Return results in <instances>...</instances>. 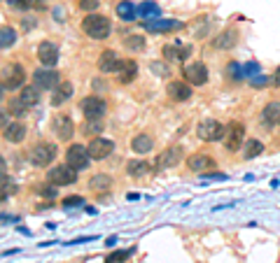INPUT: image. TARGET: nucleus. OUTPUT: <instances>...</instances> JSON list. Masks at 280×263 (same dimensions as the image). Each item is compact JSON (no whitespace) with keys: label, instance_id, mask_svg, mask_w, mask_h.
<instances>
[{"label":"nucleus","instance_id":"7","mask_svg":"<svg viewBox=\"0 0 280 263\" xmlns=\"http://www.w3.org/2000/svg\"><path fill=\"white\" fill-rule=\"evenodd\" d=\"M182 75H185V82H189L192 86H203V84L208 82V68H206V63H201V61L187 63Z\"/></svg>","mask_w":280,"mask_h":263},{"label":"nucleus","instance_id":"11","mask_svg":"<svg viewBox=\"0 0 280 263\" xmlns=\"http://www.w3.org/2000/svg\"><path fill=\"white\" fill-rule=\"evenodd\" d=\"M112 149H115V142L108 140V137H93L91 142L87 144V152H89V156H91L93 161L108 159V156L112 154Z\"/></svg>","mask_w":280,"mask_h":263},{"label":"nucleus","instance_id":"29","mask_svg":"<svg viewBox=\"0 0 280 263\" xmlns=\"http://www.w3.org/2000/svg\"><path fill=\"white\" fill-rule=\"evenodd\" d=\"M262 119H264V124H278V119H280V103H269L266 107H264V112H262Z\"/></svg>","mask_w":280,"mask_h":263},{"label":"nucleus","instance_id":"5","mask_svg":"<svg viewBox=\"0 0 280 263\" xmlns=\"http://www.w3.org/2000/svg\"><path fill=\"white\" fill-rule=\"evenodd\" d=\"M47 180H49V184H54V187H66V184H75L77 182V170L70 168L68 163L63 165H54V168L47 172Z\"/></svg>","mask_w":280,"mask_h":263},{"label":"nucleus","instance_id":"14","mask_svg":"<svg viewBox=\"0 0 280 263\" xmlns=\"http://www.w3.org/2000/svg\"><path fill=\"white\" fill-rule=\"evenodd\" d=\"M59 47H56L54 42H40L38 44V59H40V63L42 66H47V68H54L56 63H59Z\"/></svg>","mask_w":280,"mask_h":263},{"label":"nucleus","instance_id":"28","mask_svg":"<svg viewBox=\"0 0 280 263\" xmlns=\"http://www.w3.org/2000/svg\"><path fill=\"white\" fill-rule=\"evenodd\" d=\"M89 187H91L93 191H108V189L112 187V177L98 172V175H93L91 180H89Z\"/></svg>","mask_w":280,"mask_h":263},{"label":"nucleus","instance_id":"44","mask_svg":"<svg viewBox=\"0 0 280 263\" xmlns=\"http://www.w3.org/2000/svg\"><path fill=\"white\" fill-rule=\"evenodd\" d=\"M5 177H7V163H5V159L0 156V182H5Z\"/></svg>","mask_w":280,"mask_h":263},{"label":"nucleus","instance_id":"46","mask_svg":"<svg viewBox=\"0 0 280 263\" xmlns=\"http://www.w3.org/2000/svg\"><path fill=\"white\" fill-rule=\"evenodd\" d=\"M149 68H152L154 72H161V75H166V66H159V63H152Z\"/></svg>","mask_w":280,"mask_h":263},{"label":"nucleus","instance_id":"48","mask_svg":"<svg viewBox=\"0 0 280 263\" xmlns=\"http://www.w3.org/2000/svg\"><path fill=\"white\" fill-rule=\"evenodd\" d=\"M5 91H7V89H5V84H3V82H0V100H3V98H5Z\"/></svg>","mask_w":280,"mask_h":263},{"label":"nucleus","instance_id":"32","mask_svg":"<svg viewBox=\"0 0 280 263\" xmlns=\"http://www.w3.org/2000/svg\"><path fill=\"white\" fill-rule=\"evenodd\" d=\"M7 112H10L12 116H17V119H21V116L28 112V105L23 103L21 98H12L10 103H7Z\"/></svg>","mask_w":280,"mask_h":263},{"label":"nucleus","instance_id":"47","mask_svg":"<svg viewBox=\"0 0 280 263\" xmlns=\"http://www.w3.org/2000/svg\"><path fill=\"white\" fill-rule=\"evenodd\" d=\"M5 198H7V189H5V187H0V203H3Z\"/></svg>","mask_w":280,"mask_h":263},{"label":"nucleus","instance_id":"2","mask_svg":"<svg viewBox=\"0 0 280 263\" xmlns=\"http://www.w3.org/2000/svg\"><path fill=\"white\" fill-rule=\"evenodd\" d=\"M56 154H59V149H56L54 142H38L28 149V161L35 168H47L49 163H54Z\"/></svg>","mask_w":280,"mask_h":263},{"label":"nucleus","instance_id":"42","mask_svg":"<svg viewBox=\"0 0 280 263\" xmlns=\"http://www.w3.org/2000/svg\"><path fill=\"white\" fill-rule=\"evenodd\" d=\"M7 5L17 7V10H26V7H28V0H7Z\"/></svg>","mask_w":280,"mask_h":263},{"label":"nucleus","instance_id":"20","mask_svg":"<svg viewBox=\"0 0 280 263\" xmlns=\"http://www.w3.org/2000/svg\"><path fill=\"white\" fill-rule=\"evenodd\" d=\"M138 75V66H136V61L133 59H121L119 68H117V82L119 84H129L133 82Z\"/></svg>","mask_w":280,"mask_h":263},{"label":"nucleus","instance_id":"4","mask_svg":"<svg viewBox=\"0 0 280 263\" xmlns=\"http://www.w3.org/2000/svg\"><path fill=\"white\" fill-rule=\"evenodd\" d=\"M105 110H108V105L98 96H87V98L80 100V112H82L84 119H103Z\"/></svg>","mask_w":280,"mask_h":263},{"label":"nucleus","instance_id":"18","mask_svg":"<svg viewBox=\"0 0 280 263\" xmlns=\"http://www.w3.org/2000/svg\"><path fill=\"white\" fill-rule=\"evenodd\" d=\"M143 28L149 33H168V31L182 28V21H177V19H152V21H143Z\"/></svg>","mask_w":280,"mask_h":263},{"label":"nucleus","instance_id":"10","mask_svg":"<svg viewBox=\"0 0 280 263\" xmlns=\"http://www.w3.org/2000/svg\"><path fill=\"white\" fill-rule=\"evenodd\" d=\"M243 140H245V126L241 121H234L229 128H226V135H224V147L226 152H238L243 147Z\"/></svg>","mask_w":280,"mask_h":263},{"label":"nucleus","instance_id":"31","mask_svg":"<svg viewBox=\"0 0 280 263\" xmlns=\"http://www.w3.org/2000/svg\"><path fill=\"white\" fill-rule=\"evenodd\" d=\"M259 154H264V142H262V140H247L243 156L250 161V159H257Z\"/></svg>","mask_w":280,"mask_h":263},{"label":"nucleus","instance_id":"24","mask_svg":"<svg viewBox=\"0 0 280 263\" xmlns=\"http://www.w3.org/2000/svg\"><path fill=\"white\" fill-rule=\"evenodd\" d=\"M72 98V84L70 82H59V86L54 89V96H52V105H63L66 100Z\"/></svg>","mask_w":280,"mask_h":263},{"label":"nucleus","instance_id":"33","mask_svg":"<svg viewBox=\"0 0 280 263\" xmlns=\"http://www.w3.org/2000/svg\"><path fill=\"white\" fill-rule=\"evenodd\" d=\"M147 168H149V163H145V161H129V163H126V172L131 177L147 175Z\"/></svg>","mask_w":280,"mask_h":263},{"label":"nucleus","instance_id":"1","mask_svg":"<svg viewBox=\"0 0 280 263\" xmlns=\"http://www.w3.org/2000/svg\"><path fill=\"white\" fill-rule=\"evenodd\" d=\"M82 31H84V35L91 40H105L112 33V23L105 14L91 12V14H87V17L82 19Z\"/></svg>","mask_w":280,"mask_h":263},{"label":"nucleus","instance_id":"40","mask_svg":"<svg viewBox=\"0 0 280 263\" xmlns=\"http://www.w3.org/2000/svg\"><path fill=\"white\" fill-rule=\"evenodd\" d=\"M10 112H7V110H0V131H5V128L7 126H10V124H12V121H10Z\"/></svg>","mask_w":280,"mask_h":263},{"label":"nucleus","instance_id":"26","mask_svg":"<svg viewBox=\"0 0 280 263\" xmlns=\"http://www.w3.org/2000/svg\"><path fill=\"white\" fill-rule=\"evenodd\" d=\"M117 17H119L121 21H136L138 7H133V3H129V0H121L119 5H117Z\"/></svg>","mask_w":280,"mask_h":263},{"label":"nucleus","instance_id":"36","mask_svg":"<svg viewBox=\"0 0 280 263\" xmlns=\"http://www.w3.org/2000/svg\"><path fill=\"white\" fill-rule=\"evenodd\" d=\"M80 205H84V198L82 196H68V198H63V208H80Z\"/></svg>","mask_w":280,"mask_h":263},{"label":"nucleus","instance_id":"41","mask_svg":"<svg viewBox=\"0 0 280 263\" xmlns=\"http://www.w3.org/2000/svg\"><path fill=\"white\" fill-rule=\"evenodd\" d=\"M38 193H42V196H47V198H54L56 187H38Z\"/></svg>","mask_w":280,"mask_h":263},{"label":"nucleus","instance_id":"15","mask_svg":"<svg viewBox=\"0 0 280 263\" xmlns=\"http://www.w3.org/2000/svg\"><path fill=\"white\" fill-rule=\"evenodd\" d=\"M187 168L192 170V172H210L213 168H217L213 156L208 154H192L189 159H187Z\"/></svg>","mask_w":280,"mask_h":263},{"label":"nucleus","instance_id":"16","mask_svg":"<svg viewBox=\"0 0 280 263\" xmlns=\"http://www.w3.org/2000/svg\"><path fill=\"white\" fill-rule=\"evenodd\" d=\"M121 59L117 56L115 49H105L98 54V61H96V66H98V70L103 72V75H110V72H117V68H119Z\"/></svg>","mask_w":280,"mask_h":263},{"label":"nucleus","instance_id":"8","mask_svg":"<svg viewBox=\"0 0 280 263\" xmlns=\"http://www.w3.org/2000/svg\"><path fill=\"white\" fill-rule=\"evenodd\" d=\"M89 161H91V156H89V152H87L84 144H70V147H68L66 163L70 165V168L84 170V168H89Z\"/></svg>","mask_w":280,"mask_h":263},{"label":"nucleus","instance_id":"37","mask_svg":"<svg viewBox=\"0 0 280 263\" xmlns=\"http://www.w3.org/2000/svg\"><path fill=\"white\" fill-rule=\"evenodd\" d=\"M100 5V0H80V10L84 12H96Z\"/></svg>","mask_w":280,"mask_h":263},{"label":"nucleus","instance_id":"43","mask_svg":"<svg viewBox=\"0 0 280 263\" xmlns=\"http://www.w3.org/2000/svg\"><path fill=\"white\" fill-rule=\"evenodd\" d=\"M28 7H33V10H44L47 3H44V0H28Z\"/></svg>","mask_w":280,"mask_h":263},{"label":"nucleus","instance_id":"27","mask_svg":"<svg viewBox=\"0 0 280 263\" xmlns=\"http://www.w3.org/2000/svg\"><path fill=\"white\" fill-rule=\"evenodd\" d=\"M17 38L19 35L12 26H0V49H10V47H14Z\"/></svg>","mask_w":280,"mask_h":263},{"label":"nucleus","instance_id":"6","mask_svg":"<svg viewBox=\"0 0 280 263\" xmlns=\"http://www.w3.org/2000/svg\"><path fill=\"white\" fill-rule=\"evenodd\" d=\"M33 86H38L40 91H52V89L59 86V72L54 70V68H38V70L33 72Z\"/></svg>","mask_w":280,"mask_h":263},{"label":"nucleus","instance_id":"35","mask_svg":"<svg viewBox=\"0 0 280 263\" xmlns=\"http://www.w3.org/2000/svg\"><path fill=\"white\" fill-rule=\"evenodd\" d=\"M100 131H103V119H87V124H84V133L87 135H96Z\"/></svg>","mask_w":280,"mask_h":263},{"label":"nucleus","instance_id":"3","mask_svg":"<svg viewBox=\"0 0 280 263\" xmlns=\"http://www.w3.org/2000/svg\"><path fill=\"white\" fill-rule=\"evenodd\" d=\"M196 135L201 137L203 142H217V140H222V137L226 135V128H224V124H220V121L203 119L196 128Z\"/></svg>","mask_w":280,"mask_h":263},{"label":"nucleus","instance_id":"45","mask_svg":"<svg viewBox=\"0 0 280 263\" xmlns=\"http://www.w3.org/2000/svg\"><path fill=\"white\" fill-rule=\"evenodd\" d=\"M250 72H259L257 63H247V66H245V75H250Z\"/></svg>","mask_w":280,"mask_h":263},{"label":"nucleus","instance_id":"30","mask_svg":"<svg viewBox=\"0 0 280 263\" xmlns=\"http://www.w3.org/2000/svg\"><path fill=\"white\" fill-rule=\"evenodd\" d=\"M19 98L28 105V107H33V105L40 103V89L38 86H23L21 89V96Z\"/></svg>","mask_w":280,"mask_h":263},{"label":"nucleus","instance_id":"19","mask_svg":"<svg viewBox=\"0 0 280 263\" xmlns=\"http://www.w3.org/2000/svg\"><path fill=\"white\" fill-rule=\"evenodd\" d=\"M236 42H238V31L236 28H224L220 35H215L213 38V47L215 49H222V51L234 49Z\"/></svg>","mask_w":280,"mask_h":263},{"label":"nucleus","instance_id":"50","mask_svg":"<svg viewBox=\"0 0 280 263\" xmlns=\"http://www.w3.org/2000/svg\"><path fill=\"white\" fill-rule=\"evenodd\" d=\"M278 124H280V119H278Z\"/></svg>","mask_w":280,"mask_h":263},{"label":"nucleus","instance_id":"25","mask_svg":"<svg viewBox=\"0 0 280 263\" xmlns=\"http://www.w3.org/2000/svg\"><path fill=\"white\" fill-rule=\"evenodd\" d=\"M138 14H140V19H143V21L159 19V5H157L154 0H145V3H140V7H138Z\"/></svg>","mask_w":280,"mask_h":263},{"label":"nucleus","instance_id":"34","mask_svg":"<svg viewBox=\"0 0 280 263\" xmlns=\"http://www.w3.org/2000/svg\"><path fill=\"white\" fill-rule=\"evenodd\" d=\"M124 44L133 51H140V49H145V38H140V35H129V38L124 40Z\"/></svg>","mask_w":280,"mask_h":263},{"label":"nucleus","instance_id":"23","mask_svg":"<svg viewBox=\"0 0 280 263\" xmlns=\"http://www.w3.org/2000/svg\"><path fill=\"white\" fill-rule=\"evenodd\" d=\"M23 137H26V126H23L21 121H14V124H10V126L5 128V140L12 144H19L23 142Z\"/></svg>","mask_w":280,"mask_h":263},{"label":"nucleus","instance_id":"17","mask_svg":"<svg viewBox=\"0 0 280 263\" xmlns=\"http://www.w3.org/2000/svg\"><path fill=\"white\" fill-rule=\"evenodd\" d=\"M166 94H168L170 100H175V103H185V100L192 98V84L189 82H170L166 86Z\"/></svg>","mask_w":280,"mask_h":263},{"label":"nucleus","instance_id":"39","mask_svg":"<svg viewBox=\"0 0 280 263\" xmlns=\"http://www.w3.org/2000/svg\"><path fill=\"white\" fill-rule=\"evenodd\" d=\"M129 254H131V252H121V249H119V252H112L110 256H108V263H121Z\"/></svg>","mask_w":280,"mask_h":263},{"label":"nucleus","instance_id":"13","mask_svg":"<svg viewBox=\"0 0 280 263\" xmlns=\"http://www.w3.org/2000/svg\"><path fill=\"white\" fill-rule=\"evenodd\" d=\"M185 159V152H182V147L180 144H175V147H168V149H164V152L157 156V168H175L180 161Z\"/></svg>","mask_w":280,"mask_h":263},{"label":"nucleus","instance_id":"38","mask_svg":"<svg viewBox=\"0 0 280 263\" xmlns=\"http://www.w3.org/2000/svg\"><path fill=\"white\" fill-rule=\"evenodd\" d=\"M226 72H229V77H231V79H241V77H243L241 66H238V63H234V61H231L229 66H226Z\"/></svg>","mask_w":280,"mask_h":263},{"label":"nucleus","instance_id":"21","mask_svg":"<svg viewBox=\"0 0 280 263\" xmlns=\"http://www.w3.org/2000/svg\"><path fill=\"white\" fill-rule=\"evenodd\" d=\"M189 51H192V47H182V44H166L164 49H161V54H164L166 61H185L187 56H189Z\"/></svg>","mask_w":280,"mask_h":263},{"label":"nucleus","instance_id":"12","mask_svg":"<svg viewBox=\"0 0 280 263\" xmlns=\"http://www.w3.org/2000/svg\"><path fill=\"white\" fill-rule=\"evenodd\" d=\"M23 82H26V72H23V68L19 63H12V66H7L3 70V84H5V89H10V91L21 89Z\"/></svg>","mask_w":280,"mask_h":263},{"label":"nucleus","instance_id":"9","mask_svg":"<svg viewBox=\"0 0 280 263\" xmlns=\"http://www.w3.org/2000/svg\"><path fill=\"white\" fill-rule=\"evenodd\" d=\"M52 131H54V135L59 137V140L68 142V140H72V135H75V121L68 114H56L54 121H52Z\"/></svg>","mask_w":280,"mask_h":263},{"label":"nucleus","instance_id":"22","mask_svg":"<svg viewBox=\"0 0 280 263\" xmlns=\"http://www.w3.org/2000/svg\"><path fill=\"white\" fill-rule=\"evenodd\" d=\"M131 149L136 154H149L154 149L152 135H147V133H138V135L131 140Z\"/></svg>","mask_w":280,"mask_h":263},{"label":"nucleus","instance_id":"49","mask_svg":"<svg viewBox=\"0 0 280 263\" xmlns=\"http://www.w3.org/2000/svg\"><path fill=\"white\" fill-rule=\"evenodd\" d=\"M273 84H280V66H278V70H275V77H273Z\"/></svg>","mask_w":280,"mask_h":263}]
</instances>
